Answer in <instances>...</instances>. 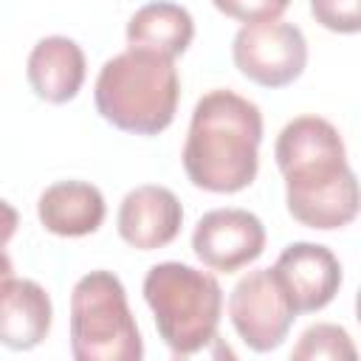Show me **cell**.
I'll return each mask as SVG.
<instances>
[{"mask_svg":"<svg viewBox=\"0 0 361 361\" xmlns=\"http://www.w3.org/2000/svg\"><path fill=\"white\" fill-rule=\"evenodd\" d=\"M228 319L248 350L271 353L288 338L296 310L274 271L259 268L248 271L234 285L228 296Z\"/></svg>","mask_w":361,"mask_h":361,"instance_id":"cell-7","label":"cell"},{"mask_svg":"<svg viewBox=\"0 0 361 361\" xmlns=\"http://www.w3.org/2000/svg\"><path fill=\"white\" fill-rule=\"evenodd\" d=\"M51 296L34 279L11 276L0 288V344L8 350H34L51 330Z\"/></svg>","mask_w":361,"mask_h":361,"instance_id":"cell-12","label":"cell"},{"mask_svg":"<svg viewBox=\"0 0 361 361\" xmlns=\"http://www.w3.org/2000/svg\"><path fill=\"white\" fill-rule=\"evenodd\" d=\"M310 14L336 34H355L361 28V0H310Z\"/></svg>","mask_w":361,"mask_h":361,"instance_id":"cell-16","label":"cell"},{"mask_svg":"<svg viewBox=\"0 0 361 361\" xmlns=\"http://www.w3.org/2000/svg\"><path fill=\"white\" fill-rule=\"evenodd\" d=\"M71 355L76 361H141L144 341L116 274L90 271L73 285Z\"/></svg>","mask_w":361,"mask_h":361,"instance_id":"cell-5","label":"cell"},{"mask_svg":"<svg viewBox=\"0 0 361 361\" xmlns=\"http://www.w3.org/2000/svg\"><path fill=\"white\" fill-rule=\"evenodd\" d=\"M116 223L127 245L138 251H155L178 237L183 223V206L172 189L144 183L124 195Z\"/></svg>","mask_w":361,"mask_h":361,"instance_id":"cell-10","label":"cell"},{"mask_svg":"<svg viewBox=\"0 0 361 361\" xmlns=\"http://www.w3.org/2000/svg\"><path fill=\"white\" fill-rule=\"evenodd\" d=\"M93 99L99 116L113 127L135 135H158L172 124L180 99L175 59L127 48L102 65Z\"/></svg>","mask_w":361,"mask_h":361,"instance_id":"cell-3","label":"cell"},{"mask_svg":"<svg viewBox=\"0 0 361 361\" xmlns=\"http://www.w3.org/2000/svg\"><path fill=\"white\" fill-rule=\"evenodd\" d=\"M195 39L192 14L169 0H155L141 6L127 23V45L144 48L161 56H180Z\"/></svg>","mask_w":361,"mask_h":361,"instance_id":"cell-14","label":"cell"},{"mask_svg":"<svg viewBox=\"0 0 361 361\" xmlns=\"http://www.w3.org/2000/svg\"><path fill=\"white\" fill-rule=\"evenodd\" d=\"M17 226H20V214H17V209H14L8 200H0V248L14 237Z\"/></svg>","mask_w":361,"mask_h":361,"instance_id":"cell-18","label":"cell"},{"mask_svg":"<svg viewBox=\"0 0 361 361\" xmlns=\"http://www.w3.org/2000/svg\"><path fill=\"white\" fill-rule=\"evenodd\" d=\"M237 71L259 87H285L307 65V39L299 25L282 20L245 23L231 42Z\"/></svg>","mask_w":361,"mask_h":361,"instance_id":"cell-6","label":"cell"},{"mask_svg":"<svg viewBox=\"0 0 361 361\" xmlns=\"http://www.w3.org/2000/svg\"><path fill=\"white\" fill-rule=\"evenodd\" d=\"M271 271L288 293L296 316L327 307L341 288V262L319 243H290Z\"/></svg>","mask_w":361,"mask_h":361,"instance_id":"cell-9","label":"cell"},{"mask_svg":"<svg viewBox=\"0 0 361 361\" xmlns=\"http://www.w3.org/2000/svg\"><path fill=\"white\" fill-rule=\"evenodd\" d=\"M290 358H296V361L355 358V344H353V338H350V333L344 327L330 324V322H319V324H310L299 336Z\"/></svg>","mask_w":361,"mask_h":361,"instance_id":"cell-15","label":"cell"},{"mask_svg":"<svg viewBox=\"0 0 361 361\" xmlns=\"http://www.w3.org/2000/svg\"><path fill=\"white\" fill-rule=\"evenodd\" d=\"M195 257L217 274L251 265L265 248V226L248 209H212L192 231Z\"/></svg>","mask_w":361,"mask_h":361,"instance_id":"cell-8","label":"cell"},{"mask_svg":"<svg viewBox=\"0 0 361 361\" xmlns=\"http://www.w3.org/2000/svg\"><path fill=\"white\" fill-rule=\"evenodd\" d=\"M144 299L172 355H195L217 338L223 288L209 271L186 262H158L144 276Z\"/></svg>","mask_w":361,"mask_h":361,"instance_id":"cell-4","label":"cell"},{"mask_svg":"<svg viewBox=\"0 0 361 361\" xmlns=\"http://www.w3.org/2000/svg\"><path fill=\"white\" fill-rule=\"evenodd\" d=\"M285 178V203L296 223L319 231L344 228L358 214V180L341 133L322 116L288 121L274 144Z\"/></svg>","mask_w":361,"mask_h":361,"instance_id":"cell-1","label":"cell"},{"mask_svg":"<svg viewBox=\"0 0 361 361\" xmlns=\"http://www.w3.org/2000/svg\"><path fill=\"white\" fill-rule=\"evenodd\" d=\"M214 8L237 23H262V20H279L290 0H212Z\"/></svg>","mask_w":361,"mask_h":361,"instance_id":"cell-17","label":"cell"},{"mask_svg":"<svg viewBox=\"0 0 361 361\" xmlns=\"http://www.w3.org/2000/svg\"><path fill=\"white\" fill-rule=\"evenodd\" d=\"M11 276H14V262H11V257L0 248V288H3Z\"/></svg>","mask_w":361,"mask_h":361,"instance_id":"cell-19","label":"cell"},{"mask_svg":"<svg viewBox=\"0 0 361 361\" xmlns=\"http://www.w3.org/2000/svg\"><path fill=\"white\" fill-rule=\"evenodd\" d=\"M259 141V107L234 90H209L192 110L183 144L186 178L206 192H240L257 178Z\"/></svg>","mask_w":361,"mask_h":361,"instance_id":"cell-2","label":"cell"},{"mask_svg":"<svg viewBox=\"0 0 361 361\" xmlns=\"http://www.w3.org/2000/svg\"><path fill=\"white\" fill-rule=\"evenodd\" d=\"M87 65H85V51L62 34L42 37L25 62V76L31 90L51 104H65L71 102L85 82Z\"/></svg>","mask_w":361,"mask_h":361,"instance_id":"cell-11","label":"cell"},{"mask_svg":"<svg viewBox=\"0 0 361 361\" xmlns=\"http://www.w3.org/2000/svg\"><path fill=\"white\" fill-rule=\"evenodd\" d=\"M104 195L99 192V186L85 180L51 183L37 200L39 223L56 237H85L99 231V226L104 223Z\"/></svg>","mask_w":361,"mask_h":361,"instance_id":"cell-13","label":"cell"}]
</instances>
